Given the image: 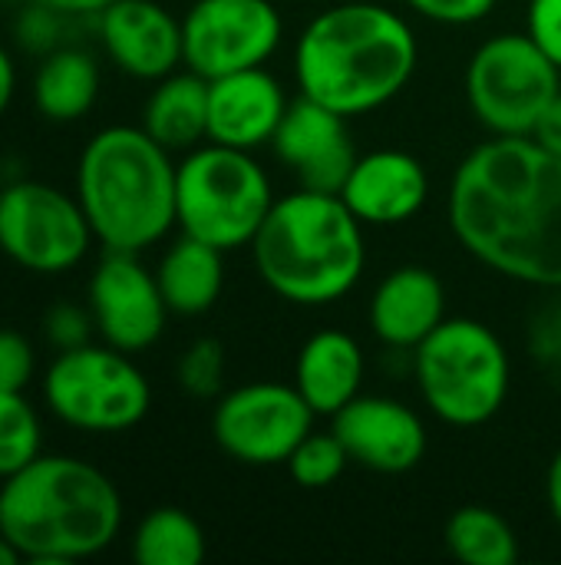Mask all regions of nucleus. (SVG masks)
I'll return each instance as SVG.
<instances>
[{
	"label": "nucleus",
	"instance_id": "obj_1",
	"mask_svg": "<svg viewBox=\"0 0 561 565\" xmlns=\"http://www.w3.org/2000/svg\"><path fill=\"white\" fill-rule=\"evenodd\" d=\"M450 228L483 268L561 291V159L532 136H489L453 172Z\"/></svg>",
	"mask_w": 561,
	"mask_h": 565
},
{
	"label": "nucleus",
	"instance_id": "obj_2",
	"mask_svg": "<svg viewBox=\"0 0 561 565\" xmlns=\"http://www.w3.org/2000/svg\"><path fill=\"white\" fill-rule=\"evenodd\" d=\"M417 63L420 43L403 13L377 0H341L301 30L294 83L301 96L354 119L397 99Z\"/></svg>",
	"mask_w": 561,
	"mask_h": 565
},
{
	"label": "nucleus",
	"instance_id": "obj_3",
	"mask_svg": "<svg viewBox=\"0 0 561 565\" xmlns=\"http://www.w3.org/2000/svg\"><path fill=\"white\" fill-rule=\"evenodd\" d=\"M122 530V497L89 460L40 454L0 483V533L23 563L73 565L106 553Z\"/></svg>",
	"mask_w": 561,
	"mask_h": 565
},
{
	"label": "nucleus",
	"instance_id": "obj_4",
	"mask_svg": "<svg viewBox=\"0 0 561 565\" xmlns=\"http://www.w3.org/2000/svg\"><path fill=\"white\" fill-rule=\"evenodd\" d=\"M248 248L265 288L298 308L347 298L367 268L364 222L341 195L301 185L274 199Z\"/></svg>",
	"mask_w": 561,
	"mask_h": 565
},
{
	"label": "nucleus",
	"instance_id": "obj_5",
	"mask_svg": "<svg viewBox=\"0 0 561 565\" xmlns=\"http://www.w3.org/2000/svg\"><path fill=\"white\" fill-rule=\"evenodd\" d=\"M175 159L142 126H106L76 162V199L109 252L159 245L175 228Z\"/></svg>",
	"mask_w": 561,
	"mask_h": 565
},
{
	"label": "nucleus",
	"instance_id": "obj_6",
	"mask_svg": "<svg viewBox=\"0 0 561 565\" xmlns=\"http://www.w3.org/2000/svg\"><path fill=\"white\" fill-rule=\"evenodd\" d=\"M410 367L427 411L450 427H483L509 401V351L503 338L476 318H446L413 348Z\"/></svg>",
	"mask_w": 561,
	"mask_h": 565
},
{
	"label": "nucleus",
	"instance_id": "obj_7",
	"mask_svg": "<svg viewBox=\"0 0 561 565\" xmlns=\"http://www.w3.org/2000/svg\"><path fill=\"white\" fill-rule=\"evenodd\" d=\"M271 205L274 189L255 152L202 142L175 166V228L225 255L251 245Z\"/></svg>",
	"mask_w": 561,
	"mask_h": 565
},
{
	"label": "nucleus",
	"instance_id": "obj_8",
	"mask_svg": "<svg viewBox=\"0 0 561 565\" xmlns=\"http://www.w3.org/2000/svg\"><path fill=\"white\" fill-rule=\"evenodd\" d=\"M46 411L79 434H126L149 417L152 387L132 354L109 344L60 351L43 371Z\"/></svg>",
	"mask_w": 561,
	"mask_h": 565
},
{
	"label": "nucleus",
	"instance_id": "obj_9",
	"mask_svg": "<svg viewBox=\"0 0 561 565\" xmlns=\"http://www.w3.org/2000/svg\"><path fill=\"white\" fill-rule=\"evenodd\" d=\"M559 89L561 70L529 33L483 40L463 76L466 106L489 136H532Z\"/></svg>",
	"mask_w": 561,
	"mask_h": 565
},
{
	"label": "nucleus",
	"instance_id": "obj_10",
	"mask_svg": "<svg viewBox=\"0 0 561 565\" xmlns=\"http://www.w3.org/2000/svg\"><path fill=\"white\" fill-rule=\"evenodd\" d=\"M93 242L96 235L76 195L36 179H13L0 189V252L23 271H73Z\"/></svg>",
	"mask_w": 561,
	"mask_h": 565
},
{
	"label": "nucleus",
	"instance_id": "obj_11",
	"mask_svg": "<svg viewBox=\"0 0 561 565\" xmlns=\"http://www.w3.org/2000/svg\"><path fill=\"white\" fill-rule=\"evenodd\" d=\"M317 414L294 384L251 381L218 397L212 437L241 467H284Z\"/></svg>",
	"mask_w": 561,
	"mask_h": 565
},
{
	"label": "nucleus",
	"instance_id": "obj_12",
	"mask_svg": "<svg viewBox=\"0 0 561 565\" xmlns=\"http://www.w3.org/2000/svg\"><path fill=\"white\" fill-rule=\"evenodd\" d=\"M284 40V17L271 0H195L182 13L185 66L205 79L265 66Z\"/></svg>",
	"mask_w": 561,
	"mask_h": 565
},
{
	"label": "nucleus",
	"instance_id": "obj_13",
	"mask_svg": "<svg viewBox=\"0 0 561 565\" xmlns=\"http://www.w3.org/2000/svg\"><path fill=\"white\" fill-rule=\"evenodd\" d=\"M86 305L96 321V334L103 344L119 348L126 354L149 351L169 321V305L162 298V288L155 281V271H149L136 252H109L103 248V258L93 268Z\"/></svg>",
	"mask_w": 561,
	"mask_h": 565
},
{
	"label": "nucleus",
	"instance_id": "obj_14",
	"mask_svg": "<svg viewBox=\"0 0 561 565\" xmlns=\"http://www.w3.org/2000/svg\"><path fill=\"white\" fill-rule=\"evenodd\" d=\"M331 430L347 447L350 463L384 477L410 473L430 447L423 417L410 404L384 394H357L331 417Z\"/></svg>",
	"mask_w": 561,
	"mask_h": 565
},
{
	"label": "nucleus",
	"instance_id": "obj_15",
	"mask_svg": "<svg viewBox=\"0 0 561 565\" xmlns=\"http://www.w3.org/2000/svg\"><path fill=\"white\" fill-rule=\"evenodd\" d=\"M271 149H274V159L298 175L301 189L334 192V195H341L357 162L347 119L308 96L291 99L271 139Z\"/></svg>",
	"mask_w": 561,
	"mask_h": 565
},
{
	"label": "nucleus",
	"instance_id": "obj_16",
	"mask_svg": "<svg viewBox=\"0 0 561 565\" xmlns=\"http://www.w3.org/2000/svg\"><path fill=\"white\" fill-rule=\"evenodd\" d=\"M96 33L109 63L132 79L155 83L185 66L182 17L159 0H116L96 17Z\"/></svg>",
	"mask_w": 561,
	"mask_h": 565
},
{
	"label": "nucleus",
	"instance_id": "obj_17",
	"mask_svg": "<svg viewBox=\"0 0 561 565\" xmlns=\"http://www.w3.org/2000/svg\"><path fill=\"white\" fill-rule=\"evenodd\" d=\"M291 99L268 66L208 79V142L255 152L271 146Z\"/></svg>",
	"mask_w": 561,
	"mask_h": 565
},
{
	"label": "nucleus",
	"instance_id": "obj_18",
	"mask_svg": "<svg viewBox=\"0 0 561 565\" xmlns=\"http://www.w3.org/2000/svg\"><path fill=\"white\" fill-rule=\"evenodd\" d=\"M341 199L364 228H393L420 215L430 199V175L417 156L403 149H377L357 156Z\"/></svg>",
	"mask_w": 561,
	"mask_h": 565
},
{
	"label": "nucleus",
	"instance_id": "obj_19",
	"mask_svg": "<svg viewBox=\"0 0 561 565\" xmlns=\"http://www.w3.org/2000/svg\"><path fill=\"white\" fill-rule=\"evenodd\" d=\"M367 321L374 338L397 351L413 354L446 321V288L427 265H400L374 288Z\"/></svg>",
	"mask_w": 561,
	"mask_h": 565
},
{
	"label": "nucleus",
	"instance_id": "obj_20",
	"mask_svg": "<svg viewBox=\"0 0 561 565\" xmlns=\"http://www.w3.org/2000/svg\"><path fill=\"white\" fill-rule=\"evenodd\" d=\"M364 374L367 358L360 341L341 328H321L298 351L294 387L317 417H334L360 394Z\"/></svg>",
	"mask_w": 561,
	"mask_h": 565
},
{
	"label": "nucleus",
	"instance_id": "obj_21",
	"mask_svg": "<svg viewBox=\"0 0 561 565\" xmlns=\"http://www.w3.org/2000/svg\"><path fill=\"white\" fill-rule=\"evenodd\" d=\"M99 86H103V73L96 56L83 46L63 43L60 50L40 56L30 83V99L46 122L66 126L93 113L99 99Z\"/></svg>",
	"mask_w": 561,
	"mask_h": 565
},
{
	"label": "nucleus",
	"instance_id": "obj_22",
	"mask_svg": "<svg viewBox=\"0 0 561 565\" xmlns=\"http://www.w3.org/2000/svg\"><path fill=\"white\" fill-rule=\"evenodd\" d=\"M139 126L169 152L208 142V79L188 66L155 79Z\"/></svg>",
	"mask_w": 561,
	"mask_h": 565
},
{
	"label": "nucleus",
	"instance_id": "obj_23",
	"mask_svg": "<svg viewBox=\"0 0 561 565\" xmlns=\"http://www.w3.org/2000/svg\"><path fill=\"white\" fill-rule=\"evenodd\" d=\"M155 281L172 315L198 318L225 291V252L192 235H179L155 265Z\"/></svg>",
	"mask_w": 561,
	"mask_h": 565
},
{
	"label": "nucleus",
	"instance_id": "obj_24",
	"mask_svg": "<svg viewBox=\"0 0 561 565\" xmlns=\"http://www.w3.org/2000/svg\"><path fill=\"white\" fill-rule=\"evenodd\" d=\"M205 550V530L179 507L149 510L132 533V559L139 565H198Z\"/></svg>",
	"mask_w": 561,
	"mask_h": 565
},
{
	"label": "nucleus",
	"instance_id": "obj_25",
	"mask_svg": "<svg viewBox=\"0 0 561 565\" xmlns=\"http://www.w3.org/2000/svg\"><path fill=\"white\" fill-rule=\"evenodd\" d=\"M446 550L463 565H516V530L489 507H460L443 530Z\"/></svg>",
	"mask_w": 561,
	"mask_h": 565
},
{
	"label": "nucleus",
	"instance_id": "obj_26",
	"mask_svg": "<svg viewBox=\"0 0 561 565\" xmlns=\"http://www.w3.org/2000/svg\"><path fill=\"white\" fill-rule=\"evenodd\" d=\"M43 454V424L23 391H0V483Z\"/></svg>",
	"mask_w": 561,
	"mask_h": 565
},
{
	"label": "nucleus",
	"instance_id": "obj_27",
	"mask_svg": "<svg viewBox=\"0 0 561 565\" xmlns=\"http://www.w3.org/2000/svg\"><path fill=\"white\" fill-rule=\"evenodd\" d=\"M347 463H350V454H347V447L341 444V437L334 430H327V434L311 430L294 447V454L288 457L284 467H288V473H291V480L298 487H304V490H327V487H334L344 477Z\"/></svg>",
	"mask_w": 561,
	"mask_h": 565
},
{
	"label": "nucleus",
	"instance_id": "obj_28",
	"mask_svg": "<svg viewBox=\"0 0 561 565\" xmlns=\"http://www.w3.org/2000/svg\"><path fill=\"white\" fill-rule=\"evenodd\" d=\"M179 387L195 397V401H212L225 387V348L215 338H198L192 341L175 367Z\"/></svg>",
	"mask_w": 561,
	"mask_h": 565
},
{
	"label": "nucleus",
	"instance_id": "obj_29",
	"mask_svg": "<svg viewBox=\"0 0 561 565\" xmlns=\"http://www.w3.org/2000/svg\"><path fill=\"white\" fill-rule=\"evenodd\" d=\"M69 17L40 3V0H23L17 17H13V36L17 43L33 53V56H46L53 50L63 46V33H66Z\"/></svg>",
	"mask_w": 561,
	"mask_h": 565
},
{
	"label": "nucleus",
	"instance_id": "obj_30",
	"mask_svg": "<svg viewBox=\"0 0 561 565\" xmlns=\"http://www.w3.org/2000/svg\"><path fill=\"white\" fill-rule=\"evenodd\" d=\"M43 338L46 344L60 354V351H73L83 344H93L96 334V321L89 305H76V301H56L43 311Z\"/></svg>",
	"mask_w": 561,
	"mask_h": 565
},
{
	"label": "nucleus",
	"instance_id": "obj_31",
	"mask_svg": "<svg viewBox=\"0 0 561 565\" xmlns=\"http://www.w3.org/2000/svg\"><path fill=\"white\" fill-rule=\"evenodd\" d=\"M36 377L33 344L10 328H0V391H26Z\"/></svg>",
	"mask_w": 561,
	"mask_h": 565
},
{
	"label": "nucleus",
	"instance_id": "obj_32",
	"mask_svg": "<svg viewBox=\"0 0 561 565\" xmlns=\"http://www.w3.org/2000/svg\"><path fill=\"white\" fill-rule=\"evenodd\" d=\"M417 17L440 26H473L486 20L499 0H403Z\"/></svg>",
	"mask_w": 561,
	"mask_h": 565
},
{
	"label": "nucleus",
	"instance_id": "obj_33",
	"mask_svg": "<svg viewBox=\"0 0 561 565\" xmlns=\"http://www.w3.org/2000/svg\"><path fill=\"white\" fill-rule=\"evenodd\" d=\"M526 33L561 70V0H529Z\"/></svg>",
	"mask_w": 561,
	"mask_h": 565
},
{
	"label": "nucleus",
	"instance_id": "obj_34",
	"mask_svg": "<svg viewBox=\"0 0 561 565\" xmlns=\"http://www.w3.org/2000/svg\"><path fill=\"white\" fill-rule=\"evenodd\" d=\"M529 348L532 354L561 374V298L549 301L529 324Z\"/></svg>",
	"mask_w": 561,
	"mask_h": 565
},
{
	"label": "nucleus",
	"instance_id": "obj_35",
	"mask_svg": "<svg viewBox=\"0 0 561 565\" xmlns=\"http://www.w3.org/2000/svg\"><path fill=\"white\" fill-rule=\"evenodd\" d=\"M532 139H536L539 146H546L549 152H555V156L561 159V89H559V96L549 103V109L542 113V119H539V126H536Z\"/></svg>",
	"mask_w": 561,
	"mask_h": 565
},
{
	"label": "nucleus",
	"instance_id": "obj_36",
	"mask_svg": "<svg viewBox=\"0 0 561 565\" xmlns=\"http://www.w3.org/2000/svg\"><path fill=\"white\" fill-rule=\"evenodd\" d=\"M60 13H66L69 20H96L103 10H109L116 0H40Z\"/></svg>",
	"mask_w": 561,
	"mask_h": 565
},
{
	"label": "nucleus",
	"instance_id": "obj_37",
	"mask_svg": "<svg viewBox=\"0 0 561 565\" xmlns=\"http://www.w3.org/2000/svg\"><path fill=\"white\" fill-rule=\"evenodd\" d=\"M13 93H17V63H13L10 50L0 46V116L10 109Z\"/></svg>",
	"mask_w": 561,
	"mask_h": 565
},
{
	"label": "nucleus",
	"instance_id": "obj_38",
	"mask_svg": "<svg viewBox=\"0 0 561 565\" xmlns=\"http://www.w3.org/2000/svg\"><path fill=\"white\" fill-rule=\"evenodd\" d=\"M546 503L552 520L561 526V450L552 457L549 470H546Z\"/></svg>",
	"mask_w": 561,
	"mask_h": 565
},
{
	"label": "nucleus",
	"instance_id": "obj_39",
	"mask_svg": "<svg viewBox=\"0 0 561 565\" xmlns=\"http://www.w3.org/2000/svg\"><path fill=\"white\" fill-rule=\"evenodd\" d=\"M17 563H20V553H17V550L10 546V540L0 533V565H17Z\"/></svg>",
	"mask_w": 561,
	"mask_h": 565
},
{
	"label": "nucleus",
	"instance_id": "obj_40",
	"mask_svg": "<svg viewBox=\"0 0 561 565\" xmlns=\"http://www.w3.org/2000/svg\"><path fill=\"white\" fill-rule=\"evenodd\" d=\"M0 3H23V0H0Z\"/></svg>",
	"mask_w": 561,
	"mask_h": 565
}]
</instances>
